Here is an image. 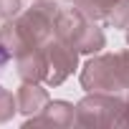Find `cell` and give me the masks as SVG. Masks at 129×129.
I'll return each mask as SVG.
<instances>
[{
    "instance_id": "1",
    "label": "cell",
    "mask_w": 129,
    "mask_h": 129,
    "mask_svg": "<svg viewBox=\"0 0 129 129\" xmlns=\"http://www.w3.org/2000/svg\"><path fill=\"white\" fill-rule=\"evenodd\" d=\"M56 38L69 43L79 53H86V56H94L106 46L104 30L96 25V20H91L86 13H81L76 5L58 10V15H56Z\"/></svg>"
},
{
    "instance_id": "2",
    "label": "cell",
    "mask_w": 129,
    "mask_h": 129,
    "mask_svg": "<svg viewBox=\"0 0 129 129\" xmlns=\"http://www.w3.org/2000/svg\"><path fill=\"white\" fill-rule=\"evenodd\" d=\"M58 0H33V5L23 10L15 20L18 33L28 48H43L48 41L56 38V15H58Z\"/></svg>"
},
{
    "instance_id": "3",
    "label": "cell",
    "mask_w": 129,
    "mask_h": 129,
    "mask_svg": "<svg viewBox=\"0 0 129 129\" xmlns=\"http://www.w3.org/2000/svg\"><path fill=\"white\" fill-rule=\"evenodd\" d=\"M79 81H81V89L89 94H94V91H104V94L126 91L119 53H94L84 63Z\"/></svg>"
},
{
    "instance_id": "4",
    "label": "cell",
    "mask_w": 129,
    "mask_h": 129,
    "mask_svg": "<svg viewBox=\"0 0 129 129\" xmlns=\"http://www.w3.org/2000/svg\"><path fill=\"white\" fill-rule=\"evenodd\" d=\"M76 124L79 126H126L124 116V99L116 94L94 91L86 94L76 104Z\"/></svg>"
},
{
    "instance_id": "5",
    "label": "cell",
    "mask_w": 129,
    "mask_h": 129,
    "mask_svg": "<svg viewBox=\"0 0 129 129\" xmlns=\"http://www.w3.org/2000/svg\"><path fill=\"white\" fill-rule=\"evenodd\" d=\"M46 51V86H61L76 69H79V51L71 48L58 38L48 41L43 46Z\"/></svg>"
},
{
    "instance_id": "6",
    "label": "cell",
    "mask_w": 129,
    "mask_h": 129,
    "mask_svg": "<svg viewBox=\"0 0 129 129\" xmlns=\"http://www.w3.org/2000/svg\"><path fill=\"white\" fill-rule=\"evenodd\" d=\"M76 121V106L63 101V99H56V101H48L43 106L41 114L30 116L25 121V129L30 126H53V129H66Z\"/></svg>"
},
{
    "instance_id": "7",
    "label": "cell",
    "mask_w": 129,
    "mask_h": 129,
    "mask_svg": "<svg viewBox=\"0 0 129 129\" xmlns=\"http://www.w3.org/2000/svg\"><path fill=\"white\" fill-rule=\"evenodd\" d=\"M15 66H18L20 81L41 84L46 79V51L43 48H28V51L18 53L15 56Z\"/></svg>"
},
{
    "instance_id": "8",
    "label": "cell",
    "mask_w": 129,
    "mask_h": 129,
    "mask_svg": "<svg viewBox=\"0 0 129 129\" xmlns=\"http://www.w3.org/2000/svg\"><path fill=\"white\" fill-rule=\"evenodd\" d=\"M15 101H18V111L23 116H36L43 111V106L51 101L48 99V91L41 86V84H30V81H23V86L15 91Z\"/></svg>"
},
{
    "instance_id": "9",
    "label": "cell",
    "mask_w": 129,
    "mask_h": 129,
    "mask_svg": "<svg viewBox=\"0 0 129 129\" xmlns=\"http://www.w3.org/2000/svg\"><path fill=\"white\" fill-rule=\"evenodd\" d=\"M104 23L111 28H129V0H111L104 13Z\"/></svg>"
},
{
    "instance_id": "10",
    "label": "cell",
    "mask_w": 129,
    "mask_h": 129,
    "mask_svg": "<svg viewBox=\"0 0 129 129\" xmlns=\"http://www.w3.org/2000/svg\"><path fill=\"white\" fill-rule=\"evenodd\" d=\"M15 111H18V101H15V96H13L8 89L0 86V124H5L8 119H13Z\"/></svg>"
},
{
    "instance_id": "11",
    "label": "cell",
    "mask_w": 129,
    "mask_h": 129,
    "mask_svg": "<svg viewBox=\"0 0 129 129\" xmlns=\"http://www.w3.org/2000/svg\"><path fill=\"white\" fill-rule=\"evenodd\" d=\"M23 0H0V20H10L18 18L23 10Z\"/></svg>"
},
{
    "instance_id": "12",
    "label": "cell",
    "mask_w": 129,
    "mask_h": 129,
    "mask_svg": "<svg viewBox=\"0 0 129 129\" xmlns=\"http://www.w3.org/2000/svg\"><path fill=\"white\" fill-rule=\"evenodd\" d=\"M10 58H13V56H10V53H8V48H5V46H3V43H0V69H3V66H5V63H8V61H10Z\"/></svg>"
},
{
    "instance_id": "13",
    "label": "cell",
    "mask_w": 129,
    "mask_h": 129,
    "mask_svg": "<svg viewBox=\"0 0 129 129\" xmlns=\"http://www.w3.org/2000/svg\"><path fill=\"white\" fill-rule=\"evenodd\" d=\"M124 116H126V126H129V96H124Z\"/></svg>"
},
{
    "instance_id": "14",
    "label": "cell",
    "mask_w": 129,
    "mask_h": 129,
    "mask_svg": "<svg viewBox=\"0 0 129 129\" xmlns=\"http://www.w3.org/2000/svg\"><path fill=\"white\" fill-rule=\"evenodd\" d=\"M126 43H129V28H126Z\"/></svg>"
}]
</instances>
